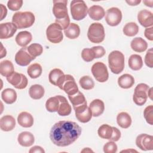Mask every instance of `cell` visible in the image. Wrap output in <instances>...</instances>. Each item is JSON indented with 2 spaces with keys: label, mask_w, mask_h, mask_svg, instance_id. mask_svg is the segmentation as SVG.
Here are the masks:
<instances>
[{
  "label": "cell",
  "mask_w": 153,
  "mask_h": 153,
  "mask_svg": "<svg viewBox=\"0 0 153 153\" xmlns=\"http://www.w3.org/2000/svg\"><path fill=\"white\" fill-rule=\"evenodd\" d=\"M81 127L75 122L60 121L55 123L50 131V138L56 145L61 147L71 145L80 136Z\"/></svg>",
  "instance_id": "6da1fadb"
},
{
  "label": "cell",
  "mask_w": 153,
  "mask_h": 153,
  "mask_svg": "<svg viewBox=\"0 0 153 153\" xmlns=\"http://www.w3.org/2000/svg\"><path fill=\"white\" fill-rule=\"evenodd\" d=\"M35 20V16L30 11H19L14 13L12 17V23L19 29L32 26Z\"/></svg>",
  "instance_id": "7a4b0ae2"
},
{
  "label": "cell",
  "mask_w": 153,
  "mask_h": 153,
  "mask_svg": "<svg viewBox=\"0 0 153 153\" xmlns=\"http://www.w3.org/2000/svg\"><path fill=\"white\" fill-rule=\"evenodd\" d=\"M108 65L111 71L119 74L124 68V56L120 51H112L108 55Z\"/></svg>",
  "instance_id": "3957f363"
},
{
  "label": "cell",
  "mask_w": 153,
  "mask_h": 153,
  "mask_svg": "<svg viewBox=\"0 0 153 153\" xmlns=\"http://www.w3.org/2000/svg\"><path fill=\"white\" fill-rule=\"evenodd\" d=\"M71 13L75 20H81L84 19L88 13V7L82 0H74L71 2Z\"/></svg>",
  "instance_id": "277c9868"
},
{
  "label": "cell",
  "mask_w": 153,
  "mask_h": 153,
  "mask_svg": "<svg viewBox=\"0 0 153 153\" xmlns=\"http://www.w3.org/2000/svg\"><path fill=\"white\" fill-rule=\"evenodd\" d=\"M105 36L103 26L100 23H93L90 25L87 32V37L93 43H100Z\"/></svg>",
  "instance_id": "5b68a950"
},
{
  "label": "cell",
  "mask_w": 153,
  "mask_h": 153,
  "mask_svg": "<svg viewBox=\"0 0 153 153\" xmlns=\"http://www.w3.org/2000/svg\"><path fill=\"white\" fill-rule=\"evenodd\" d=\"M57 87L65 91L68 96L74 95L79 91L74 78L69 74L65 75Z\"/></svg>",
  "instance_id": "8992f818"
},
{
  "label": "cell",
  "mask_w": 153,
  "mask_h": 153,
  "mask_svg": "<svg viewBox=\"0 0 153 153\" xmlns=\"http://www.w3.org/2000/svg\"><path fill=\"white\" fill-rule=\"evenodd\" d=\"M149 87L144 83H140L134 88L133 96V102L138 106L143 105L148 99V91Z\"/></svg>",
  "instance_id": "52a82bcc"
},
{
  "label": "cell",
  "mask_w": 153,
  "mask_h": 153,
  "mask_svg": "<svg viewBox=\"0 0 153 153\" xmlns=\"http://www.w3.org/2000/svg\"><path fill=\"white\" fill-rule=\"evenodd\" d=\"M62 29L57 23H51L47 28L46 36L47 39L54 44L60 43L63 38Z\"/></svg>",
  "instance_id": "ba28073f"
},
{
  "label": "cell",
  "mask_w": 153,
  "mask_h": 153,
  "mask_svg": "<svg viewBox=\"0 0 153 153\" xmlns=\"http://www.w3.org/2000/svg\"><path fill=\"white\" fill-rule=\"evenodd\" d=\"M91 73L95 79L100 82H106L109 78V74L106 66L102 62H97L91 67Z\"/></svg>",
  "instance_id": "9c48e42d"
},
{
  "label": "cell",
  "mask_w": 153,
  "mask_h": 153,
  "mask_svg": "<svg viewBox=\"0 0 153 153\" xmlns=\"http://www.w3.org/2000/svg\"><path fill=\"white\" fill-rule=\"evenodd\" d=\"M7 81L17 89H24L26 87L28 80L26 76L20 73L14 72L9 76L7 77Z\"/></svg>",
  "instance_id": "30bf717a"
},
{
  "label": "cell",
  "mask_w": 153,
  "mask_h": 153,
  "mask_svg": "<svg viewBox=\"0 0 153 153\" xmlns=\"http://www.w3.org/2000/svg\"><path fill=\"white\" fill-rule=\"evenodd\" d=\"M122 20V13L117 7H112L107 10L105 14V20L111 26H115L120 24Z\"/></svg>",
  "instance_id": "8fae6325"
},
{
  "label": "cell",
  "mask_w": 153,
  "mask_h": 153,
  "mask_svg": "<svg viewBox=\"0 0 153 153\" xmlns=\"http://www.w3.org/2000/svg\"><path fill=\"white\" fill-rule=\"evenodd\" d=\"M53 2V13L56 19H62L68 16L66 0H54Z\"/></svg>",
  "instance_id": "7c38bea8"
},
{
  "label": "cell",
  "mask_w": 153,
  "mask_h": 153,
  "mask_svg": "<svg viewBox=\"0 0 153 153\" xmlns=\"http://www.w3.org/2000/svg\"><path fill=\"white\" fill-rule=\"evenodd\" d=\"M136 146L142 151L153 149V136L143 133L138 135L136 139Z\"/></svg>",
  "instance_id": "4fadbf2b"
},
{
  "label": "cell",
  "mask_w": 153,
  "mask_h": 153,
  "mask_svg": "<svg viewBox=\"0 0 153 153\" xmlns=\"http://www.w3.org/2000/svg\"><path fill=\"white\" fill-rule=\"evenodd\" d=\"M75 112V117L77 120L82 123H86L90 121L92 117V113L87 105H84L74 109Z\"/></svg>",
  "instance_id": "5bb4252c"
},
{
  "label": "cell",
  "mask_w": 153,
  "mask_h": 153,
  "mask_svg": "<svg viewBox=\"0 0 153 153\" xmlns=\"http://www.w3.org/2000/svg\"><path fill=\"white\" fill-rule=\"evenodd\" d=\"M34 59L29 54L27 47H23L19 50L15 55V61L17 65L21 66H27Z\"/></svg>",
  "instance_id": "9a60e30c"
},
{
  "label": "cell",
  "mask_w": 153,
  "mask_h": 153,
  "mask_svg": "<svg viewBox=\"0 0 153 153\" xmlns=\"http://www.w3.org/2000/svg\"><path fill=\"white\" fill-rule=\"evenodd\" d=\"M16 25L11 22H6L0 24V38L8 39L12 37L17 31Z\"/></svg>",
  "instance_id": "2e32d148"
},
{
  "label": "cell",
  "mask_w": 153,
  "mask_h": 153,
  "mask_svg": "<svg viewBox=\"0 0 153 153\" xmlns=\"http://www.w3.org/2000/svg\"><path fill=\"white\" fill-rule=\"evenodd\" d=\"M139 23L145 27H151L153 25L152 13L147 10L140 11L137 14Z\"/></svg>",
  "instance_id": "e0dca14e"
},
{
  "label": "cell",
  "mask_w": 153,
  "mask_h": 153,
  "mask_svg": "<svg viewBox=\"0 0 153 153\" xmlns=\"http://www.w3.org/2000/svg\"><path fill=\"white\" fill-rule=\"evenodd\" d=\"M15 126L16 120L11 115H4L0 120V128L2 131H11L14 129Z\"/></svg>",
  "instance_id": "ac0fdd59"
},
{
  "label": "cell",
  "mask_w": 153,
  "mask_h": 153,
  "mask_svg": "<svg viewBox=\"0 0 153 153\" xmlns=\"http://www.w3.org/2000/svg\"><path fill=\"white\" fill-rule=\"evenodd\" d=\"M17 140L21 146L29 147L33 144L35 137L32 133L29 131H23L19 134Z\"/></svg>",
  "instance_id": "d6986e66"
},
{
  "label": "cell",
  "mask_w": 153,
  "mask_h": 153,
  "mask_svg": "<svg viewBox=\"0 0 153 153\" xmlns=\"http://www.w3.org/2000/svg\"><path fill=\"white\" fill-rule=\"evenodd\" d=\"M17 122L23 127H30L33 124V118L30 113L25 111L22 112L17 117Z\"/></svg>",
  "instance_id": "ffe728a7"
},
{
  "label": "cell",
  "mask_w": 153,
  "mask_h": 153,
  "mask_svg": "<svg viewBox=\"0 0 153 153\" xmlns=\"http://www.w3.org/2000/svg\"><path fill=\"white\" fill-rule=\"evenodd\" d=\"M89 108L91 111L92 115L97 117L103 113L105 110V104L100 99H94L90 103Z\"/></svg>",
  "instance_id": "44dd1931"
},
{
  "label": "cell",
  "mask_w": 153,
  "mask_h": 153,
  "mask_svg": "<svg viewBox=\"0 0 153 153\" xmlns=\"http://www.w3.org/2000/svg\"><path fill=\"white\" fill-rule=\"evenodd\" d=\"M59 99L60 103L57 113L60 116H67L69 115L71 112V106L68 103L66 97L63 96H57Z\"/></svg>",
  "instance_id": "7402d4cb"
},
{
  "label": "cell",
  "mask_w": 153,
  "mask_h": 153,
  "mask_svg": "<svg viewBox=\"0 0 153 153\" xmlns=\"http://www.w3.org/2000/svg\"><path fill=\"white\" fill-rule=\"evenodd\" d=\"M88 14L91 19L94 20H100L105 16V11L101 6L94 5L89 8Z\"/></svg>",
  "instance_id": "603a6c76"
},
{
  "label": "cell",
  "mask_w": 153,
  "mask_h": 153,
  "mask_svg": "<svg viewBox=\"0 0 153 153\" xmlns=\"http://www.w3.org/2000/svg\"><path fill=\"white\" fill-rule=\"evenodd\" d=\"M32 39V34L26 30L20 32L16 36L15 40L17 44L20 47H25Z\"/></svg>",
  "instance_id": "cb8c5ba5"
},
{
  "label": "cell",
  "mask_w": 153,
  "mask_h": 153,
  "mask_svg": "<svg viewBox=\"0 0 153 153\" xmlns=\"http://www.w3.org/2000/svg\"><path fill=\"white\" fill-rule=\"evenodd\" d=\"M131 48L133 50L137 53H142L148 48V44L143 38L140 37L134 38L130 43Z\"/></svg>",
  "instance_id": "d4e9b609"
},
{
  "label": "cell",
  "mask_w": 153,
  "mask_h": 153,
  "mask_svg": "<svg viewBox=\"0 0 153 153\" xmlns=\"http://www.w3.org/2000/svg\"><path fill=\"white\" fill-rule=\"evenodd\" d=\"M68 98L73 106L74 109L84 105L87 104L84 94L79 91L74 95L68 96Z\"/></svg>",
  "instance_id": "484cf974"
},
{
  "label": "cell",
  "mask_w": 153,
  "mask_h": 153,
  "mask_svg": "<svg viewBox=\"0 0 153 153\" xmlns=\"http://www.w3.org/2000/svg\"><path fill=\"white\" fill-rule=\"evenodd\" d=\"M118 84L122 88L127 89L131 88L134 84V77L128 74H123L118 78Z\"/></svg>",
  "instance_id": "4316f807"
},
{
  "label": "cell",
  "mask_w": 153,
  "mask_h": 153,
  "mask_svg": "<svg viewBox=\"0 0 153 153\" xmlns=\"http://www.w3.org/2000/svg\"><path fill=\"white\" fill-rule=\"evenodd\" d=\"M65 74L63 72L58 68L52 69L48 75V80L51 84L57 86L59 82L64 77Z\"/></svg>",
  "instance_id": "83f0119b"
},
{
  "label": "cell",
  "mask_w": 153,
  "mask_h": 153,
  "mask_svg": "<svg viewBox=\"0 0 153 153\" xmlns=\"http://www.w3.org/2000/svg\"><path fill=\"white\" fill-rule=\"evenodd\" d=\"M117 122L120 127L123 128H128L131 124V118L130 115L126 112H121L117 117Z\"/></svg>",
  "instance_id": "f1b7e54d"
},
{
  "label": "cell",
  "mask_w": 153,
  "mask_h": 153,
  "mask_svg": "<svg viewBox=\"0 0 153 153\" xmlns=\"http://www.w3.org/2000/svg\"><path fill=\"white\" fill-rule=\"evenodd\" d=\"M1 97L7 104H12L17 99V93L14 89L5 88L1 93Z\"/></svg>",
  "instance_id": "f546056e"
},
{
  "label": "cell",
  "mask_w": 153,
  "mask_h": 153,
  "mask_svg": "<svg viewBox=\"0 0 153 153\" xmlns=\"http://www.w3.org/2000/svg\"><path fill=\"white\" fill-rule=\"evenodd\" d=\"M45 93L44 87L39 84H34L30 86L29 90L30 97L34 100L41 99Z\"/></svg>",
  "instance_id": "4dcf8cb0"
},
{
  "label": "cell",
  "mask_w": 153,
  "mask_h": 153,
  "mask_svg": "<svg viewBox=\"0 0 153 153\" xmlns=\"http://www.w3.org/2000/svg\"><path fill=\"white\" fill-rule=\"evenodd\" d=\"M64 33L67 38L74 39L79 36L80 34V28L77 24L71 23L69 26L64 30Z\"/></svg>",
  "instance_id": "1f68e13d"
},
{
  "label": "cell",
  "mask_w": 153,
  "mask_h": 153,
  "mask_svg": "<svg viewBox=\"0 0 153 153\" xmlns=\"http://www.w3.org/2000/svg\"><path fill=\"white\" fill-rule=\"evenodd\" d=\"M14 72V66L13 63L8 60H5L0 63V74L1 75L5 76L6 78L9 76Z\"/></svg>",
  "instance_id": "d6a6232c"
},
{
  "label": "cell",
  "mask_w": 153,
  "mask_h": 153,
  "mask_svg": "<svg viewBox=\"0 0 153 153\" xmlns=\"http://www.w3.org/2000/svg\"><path fill=\"white\" fill-rule=\"evenodd\" d=\"M129 68L133 71H139L143 66L142 57L138 54H132L128 59Z\"/></svg>",
  "instance_id": "836d02e7"
},
{
  "label": "cell",
  "mask_w": 153,
  "mask_h": 153,
  "mask_svg": "<svg viewBox=\"0 0 153 153\" xmlns=\"http://www.w3.org/2000/svg\"><path fill=\"white\" fill-rule=\"evenodd\" d=\"M113 132L112 127L108 124H104L100 126L98 129L97 133L100 137L102 139L109 140L112 136Z\"/></svg>",
  "instance_id": "e575fe53"
},
{
  "label": "cell",
  "mask_w": 153,
  "mask_h": 153,
  "mask_svg": "<svg viewBox=\"0 0 153 153\" xmlns=\"http://www.w3.org/2000/svg\"><path fill=\"white\" fill-rule=\"evenodd\" d=\"M42 69L41 65L37 63L30 65V66H29L27 69V72L28 75L31 78H33V79L37 78L39 76H40V75L42 74Z\"/></svg>",
  "instance_id": "d590c367"
},
{
  "label": "cell",
  "mask_w": 153,
  "mask_h": 153,
  "mask_svg": "<svg viewBox=\"0 0 153 153\" xmlns=\"http://www.w3.org/2000/svg\"><path fill=\"white\" fill-rule=\"evenodd\" d=\"M60 101L57 96L50 97L45 103L46 109L50 112H57L59 106Z\"/></svg>",
  "instance_id": "8d00e7d4"
},
{
  "label": "cell",
  "mask_w": 153,
  "mask_h": 153,
  "mask_svg": "<svg viewBox=\"0 0 153 153\" xmlns=\"http://www.w3.org/2000/svg\"><path fill=\"white\" fill-rule=\"evenodd\" d=\"M123 31L125 35L128 36H133L138 33L139 27L136 23H127L124 26Z\"/></svg>",
  "instance_id": "74e56055"
},
{
  "label": "cell",
  "mask_w": 153,
  "mask_h": 153,
  "mask_svg": "<svg viewBox=\"0 0 153 153\" xmlns=\"http://www.w3.org/2000/svg\"><path fill=\"white\" fill-rule=\"evenodd\" d=\"M29 54L35 59L36 57L40 56L43 52L42 46L38 43H33L27 47Z\"/></svg>",
  "instance_id": "f35d334b"
},
{
  "label": "cell",
  "mask_w": 153,
  "mask_h": 153,
  "mask_svg": "<svg viewBox=\"0 0 153 153\" xmlns=\"http://www.w3.org/2000/svg\"><path fill=\"white\" fill-rule=\"evenodd\" d=\"M79 83L82 88L87 90H91L94 87V82L93 79L88 75L82 76L79 79Z\"/></svg>",
  "instance_id": "ab89813d"
},
{
  "label": "cell",
  "mask_w": 153,
  "mask_h": 153,
  "mask_svg": "<svg viewBox=\"0 0 153 153\" xmlns=\"http://www.w3.org/2000/svg\"><path fill=\"white\" fill-rule=\"evenodd\" d=\"M143 116L146 122L150 124L153 125V106L149 105L145 108L143 111Z\"/></svg>",
  "instance_id": "60d3db41"
},
{
  "label": "cell",
  "mask_w": 153,
  "mask_h": 153,
  "mask_svg": "<svg viewBox=\"0 0 153 153\" xmlns=\"http://www.w3.org/2000/svg\"><path fill=\"white\" fill-rule=\"evenodd\" d=\"M81 57L86 62H90L95 59L91 48H84L81 52Z\"/></svg>",
  "instance_id": "b9f144b4"
},
{
  "label": "cell",
  "mask_w": 153,
  "mask_h": 153,
  "mask_svg": "<svg viewBox=\"0 0 153 153\" xmlns=\"http://www.w3.org/2000/svg\"><path fill=\"white\" fill-rule=\"evenodd\" d=\"M117 145L114 141L106 142L103 146V151L105 153H115L117 151Z\"/></svg>",
  "instance_id": "7bdbcfd3"
},
{
  "label": "cell",
  "mask_w": 153,
  "mask_h": 153,
  "mask_svg": "<svg viewBox=\"0 0 153 153\" xmlns=\"http://www.w3.org/2000/svg\"><path fill=\"white\" fill-rule=\"evenodd\" d=\"M23 5L22 0H14V1H8L7 2L8 8L11 11H17L19 10Z\"/></svg>",
  "instance_id": "ee69618b"
},
{
  "label": "cell",
  "mask_w": 153,
  "mask_h": 153,
  "mask_svg": "<svg viewBox=\"0 0 153 153\" xmlns=\"http://www.w3.org/2000/svg\"><path fill=\"white\" fill-rule=\"evenodd\" d=\"M145 63L147 66L150 68L153 67V49L152 48H149L145 57Z\"/></svg>",
  "instance_id": "f6af8a7d"
},
{
  "label": "cell",
  "mask_w": 153,
  "mask_h": 153,
  "mask_svg": "<svg viewBox=\"0 0 153 153\" xmlns=\"http://www.w3.org/2000/svg\"><path fill=\"white\" fill-rule=\"evenodd\" d=\"M91 49L94 53L95 59L102 57L106 53L105 49L102 46H94Z\"/></svg>",
  "instance_id": "bcb514c9"
},
{
  "label": "cell",
  "mask_w": 153,
  "mask_h": 153,
  "mask_svg": "<svg viewBox=\"0 0 153 153\" xmlns=\"http://www.w3.org/2000/svg\"><path fill=\"white\" fill-rule=\"evenodd\" d=\"M55 23L60 26L62 30H65L70 25V19L69 16L62 19H56Z\"/></svg>",
  "instance_id": "7dc6e473"
},
{
  "label": "cell",
  "mask_w": 153,
  "mask_h": 153,
  "mask_svg": "<svg viewBox=\"0 0 153 153\" xmlns=\"http://www.w3.org/2000/svg\"><path fill=\"white\" fill-rule=\"evenodd\" d=\"M113 128V132L111 137L110 138L109 140L110 141H114V142H117L118 141L119 139L121 137V131L119 129H118L117 127H112Z\"/></svg>",
  "instance_id": "c3c4849f"
},
{
  "label": "cell",
  "mask_w": 153,
  "mask_h": 153,
  "mask_svg": "<svg viewBox=\"0 0 153 153\" xmlns=\"http://www.w3.org/2000/svg\"><path fill=\"white\" fill-rule=\"evenodd\" d=\"M152 33H153V27H152V26H151L150 27H147L145 30V32H144L145 36L148 39H149L150 41H152L153 40Z\"/></svg>",
  "instance_id": "681fc988"
},
{
  "label": "cell",
  "mask_w": 153,
  "mask_h": 153,
  "mask_svg": "<svg viewBox=\"0 0 153 153\" xmlns=\"http://www.w3.org/2000/svg\"><path fill=\"white\" fill-rule=\"evenodd\" d=\"M29 152L30 153H33V152H39V153H44L45 151L44 149L39 146H34L32 147L30 150L29 151Z\"/></svg>",
  "instance_id": "f907efd6"
},
{
  "label": "cell",
  "mask_w": 153,
  "mask_h": 153,
  "mask_svg": "<svg viewBox=\"0 0 153 153\" xmlns=\"http://www.w3.org/2000/svg\"><path fill=\"white\" fill-rule=\"evenodd\" d=\"M0 5H1V17L0 20H2L3 19L5 18L7 16V10L6 7L3 4H0Z\"/></svg>",
  "instance_id": "816d5d0a"
},
{
  "label": "cell",
  "mask_w": 153,
  "mask_h": 153,
  "mask_svg": "<svg viewBox=\"0 0 153 153\" xmlns=\"http://www.w3.org/2000/svg\"><path fill=\"white\" fill-rule=\"evenodd\" d=\"M128 5H131V6H134V5H137L139 4L141 2L140 0H131V1H126Z\"/></svg>",
  "instance_id": "f5cc1de1"
},
{
  "label": "cell",
  "mask_w": 153,
  "mask_h": 153,
  "mask_svg": "<svg viewBox=\"0 0 153 153\" xmlns=\"http://www.w3.org/2000/svg\"><path fill=\"white\" fill-rule=\"evenodd\" d=\"M143 2L145 4V5L147 7H152V3H153V1L151 0V1H143Z\"/></svg>",
  "instance_id": "db71d44e"
},
{
  "label": "cell",
  "mask_w": 153,
  "mask_h": 153,
  "mask_svg": "<svg viewBox=\"0 0 153 153\" xmlns=\"http://www.w3.org/2000/svg\"><path fill=\"white\" fill-rule=\"evenodd\" d=\"M148 97H149L151 100L152 99V88H149L148 91Z\"/></svg>",
  "instance_id": "11a10c76"
},
{
  "label": "cell",
  "mask_w": 153,
  "mask_h": 153,
  "mask_svg": "<svg viewBox=\"0 0 153 153\" xmlns=\"http://www.w3.org/2000/svg\"><path fill=\"white\" fill-rule=\"evenodd\" d=\"M81 152H93L92 150H91L89 148H85L84 149L81 151Z\"/></svg>",
  "instance_id": "9f6ffc18"
}]
</instances>
